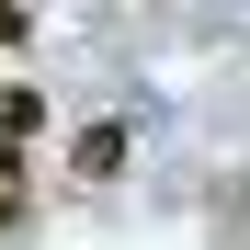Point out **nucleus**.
Instances as JSON below:
<instances>
[{
    "label": "nucleus",
    "mask_w": 250,
    "mask_h": 250,
    "mask_svg": "<svg viewBox=\"0 0 250 250\" xmlns=\"http://www.w3.org/2000/svg\"><path fill=\"white\" fill-rule=\"evenodd\" d=\"M34 216V171H23V148H0V239H12Z\"/></svg>",
    "instance_id": "7ed1b4c3"
},
{
    "label": "nucleus",
    "mask_w": 250,
    "mask_h": 250,
    "mask_svg": "<svg viewBox=\"0 0 250 250\" xmlns=\"http://www.w3.org/2000/svg\"><path fill=\"white\" fill-rule=\"evenodd\" d=\"M0 46H23V12H12V0H0Z\"/></svg>",
    "instance_id": "20e7f679"
},
{
    "label": "nucleus",
    "mask_w": 250,
    "mask_h": 250,
    "mask_svg": "<svg viewBox=\"0 0 250 250\" xmlns=\"http://www.w3.org/2000/svg\"><path fill=\"white\" fill-rule=\"evenodd\" d=\"M34 125H46V91H23V80H0V148H23Z\"/></svg>",
    "instance_id": "f03ea898"
},
{
    "label": "nucleus",
    "mask_w": 250,
    "mask_h": 250,
    "mask_svg": "<svg viewBox=\"0 0 250 250\" xmlns=\"http://www.w3.org/2000/svg\"><path fill=\"white\" fill-rule=\"evenodd\" d=\"M68 171H80V182H114V171H125V125H114V114L68 137Z\"/></svg>",
    "instance_id": "f257e3e1"
}]
</instances>
